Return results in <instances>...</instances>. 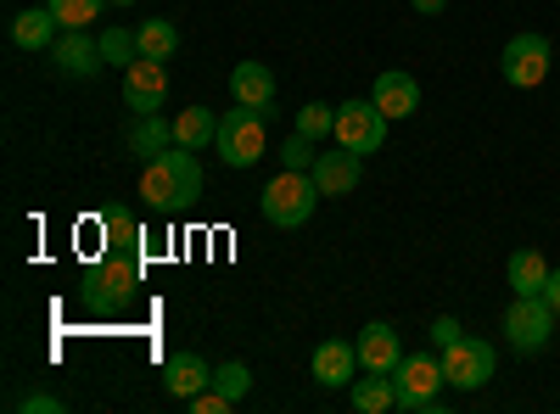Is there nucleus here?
<instances>
[{
  "label": "nucleus",
  "mask_w": 560,
  "mask_h": 414,
  "mask_svg": "<svg viewBox=\"0 0 560 414\" xmlns=\"http://www.w3.org/2000/svg\"><path fill=\"white\" fill-rule=\"evenodd\" d=\"M135 191H140V202H147L152 213H163V218L191 213L202 202V163H197V152L168 146V152L147 157V163H140Z\"/></svg>",
  "instance_id": "nucleus-1"
},
{
  "label": "nucleus",
  "mask_w": 560,
  "mask_h": 414,
  "mask_svg": "<svg viewBox=\"0 0 560 414\" xmlns=\"http://www.w3.org/2000/svg\"><path fill=\"white\" fill-rule=\"evenodd\" d=\"M140 281H147V263L140 252H124V247H102V258L84 269L79 281V297L90 314H118L140 297Z\"/></svg>",
  "instance_id": "nucleus-2"
},
{
  "label": "nucleus",
  "mask_w": 560,
  "mask_h": 414,
  "mask_svg": "<svg viewBox=\"0 0 560 414\" xmlns=\"http://www.w3.org/2000/svg\"><path fill=\"white\" fill-rule=\"evenodd\" d=\"M393 387H398V409L404 414H443V353H404L398 370H393Z\"/></svg>",
  "instance_id": "nucleus-3"
},
{
  "label": "nucleus",
  "mask_w": 560,
  "mask_h": 414,
  "mask_svg": "<svg viewBox=\"0 0 560 414\" xmlns=\"http://www.w3.org/2000/svg\"><path fill=\"white\" fill-rule=\"evenodd\" d=\"M264 123H269V113L236 102V107L219 118V141H213V152H219L230 168H258V157H269V134H264Z\"/></svg>",
  "instance_id": "nucleus-4"
},
{
  "label": "nucleus",
  "mask_w": 560,
  "mask_h": 414,
  "mask_svg": "<svg viewBox=\"0 0 560 414\" xmlns=\"http://www.w3.org/2000/svg\"><path fill=\"white\" fill-rule=\"evenodd\" d=\"M258 208H264V218H269V224H280V229L308 224V218H314V208H319V186H314V174L280 168V174L269 179V186H264Z\"/></svg>",
  "instance_id": "nucleus-5"
},
{
  "label": "nucleus",
  "mask_w": 560,
  "mask_h": 414,
  "mask_svg": "<svg viewBox=\"0 0 560 414\" xmlns=\"http://www.w3.org/2000/svg\"><path fill=\"white\" fill-rule=\"evenodd\" d=\"M555 319H560V314H555L544 297H516V303L504 308V342L516 347L522 358H527V353H544V347L555 342Z\"/></svg>",
  "instance_id": "nucleus-6"
},
{
  "label": "nucleus",
  "mask_w": 560,
  "mask_h": 414,
  "mask_svg": "<svg viewBox=\"0 0 560 414\" xmlns=\"http://www.w3.org/2000/svg\"><path fill=\"white\" fill-rule=\"evenodd\" d=\"M549 39L544 34H510L504 39V51H499V73L504 84H516V90H538L549 79Z\"/></svg>",
  "instance_id": "nucleus-7"
},
{
  "label": "nucleus",
  "mask_w": 560,
  "mask_h": 414,
  "mask_svg": "<svg viewBox=\"0 0 560 414\" xmlns=\"http://www.w3.org/2000/svg\"><path fill=\"white\" fill-rule=\"evenodd\" d=\"M493 364H499V353H493V342H482V336H459L454 347H443V376H448V387H459V392H482V387L493 381Z\"/></svg>",
  "instance_id": "nucleus-8"
},
{
  "label": "nucleus",
  "mask_w": 560,
  "mask_h": 414,
  "mask_svg": "<svg viewBox=\"0 0 560 414\" xmlns=\"http://www.w3.org/2000/svg\"><path fill=\"white\" fill-rule=\"evenodd\" d=\"M387 113L376 107V102H348V107H337V146H348V152H359V157H370V152H382L387 146Z\"/></svg>",
  "instance_id": "nucleus-9"
},
{
  "label": "nucleus",
  "mask_w": 560,
  "mask_h": 414,
  "mask_svg": "<svg viewBox=\"0 0 560 414\" xmlns=\"http://www.w3.org/2000/svg\"><path fill=\"white\" fill-rule=\"evenodd\" d=\"M124 102L135 107V118H140V113H158V107L168 102V62L135 57V62L124 68Z\"/></svg>",
  "instance_id": "nucleus-10"
},
{
  "label": "nucleus",
  "mask_w": 560,
  "mask_h": 414,
  "mask_svg": "<svg viewBox=\"0 0 560 414\" xmlns=\"http://www.w3.org/2000/svg\"><path fill=\"white\" fill-rule=\"evenodd\" d=\"M51 57H57V73L62 79H96L107 68L102 34H84V28H62V39L51 45Z\"/></svg>",
  "instance_id": "nucleus-11"
},
{
  "label": "nucleus",
  "mask_w": 560,
  "mask_h": 414,
  "mask_svg": "<svg viewBox=\"0 0 560 414\" xmlns=\"http://www.w3.org/2000/svg\"><path fill=\"white\" fill-rule=\"evenodd\" d=\"M308 174H314L319 197H348V191H359V179H364V157L337 146V152H319Z\"/></svg>",
  "instance_id": "nucleus-12"
},
{
  "label": "nucleus",
  "mask_w": 560,
  "mask_h": 414,
  "mask_svg": "<svg viewBox=\"0 0 560 414\" xmlns=\"http://www.w3.org/2000/svg\"><path fill=\"white\" fill-rule=\"evenodd\" d=\"M370 102H376L393 123L398 118H415L420 113V84H415V73L387 68V73H376V84H370Z\"/></svg>",
  "instance_id": "nucleus-13"
},
{
  "label": "nucleus",
  "mask_w": 560,
  "mask_h": 414,
  "mask_svg": "<svg viewBox=\"0 0 560 414\" xmlns=\"http://www.w3.org/2000/svg\"><path fill=\"white\" fill-rule=\"evenodd\" d=\"M353 370H364L353 342L331 336V342H319V347H314V381H319V387H353V381H359Z\"/></svg>",
  "instance_id": "nucleus-14"
},
{
  "label": "nucleus",
  "mask_w": 560,
  "mask_h": 414,
  "mask_svg": "<svg viewBox=\"0 0 560 414\" xmlns=\"http://www.w3.org/2000/svg\"><path fill=\"white\" fill-rule=\"evenodd\" d=\"M359 364H364V370H398V358H404V342H398V331L387 326V319H370V326L359 331Z\"/></svg>",
  "instance_id": "nucleus-15"
},
{
  "label": "nucleus",
  "mask_w": 560,
  "mask_h": 414,
  "mask_svg": "<svg viewBox=\"0 0 560 414\" xmlns=\"http://www.w3.org/2000/svg\"><path fill=\"white\" fill-rule=\"evenodd\" d=\"M163 387H168V398L191 403L202 387H213V364H208L202 353H174V358L163 364Z\"/></svg>",
  "instance_id": "nucleus-16"
},
{
  "label": "nucleus",
  "mask_w": 560,
  "mask_h": 414,
  "mask_svg": "<svg viewBox=\"0 0 560 414\" xmlns=\"http://www.w3.org/2000/svg\"><path fill=\"white\" fill-rule=\"evenodd\" d=\"M57 39H62V23H57L51 7H28V12L12 17V45L18 51H51Z\"/></svg>",
  "instance_id": "nucleus-17"
},
{
  "label": "nucleus",
  "mask_w": 560,
  "mask_h": 414,
  "mask_svg": "<svg viewBox=\"0 0 560 414\" xmlns=\"http://www.w3.org/2000/svg\"><path fill=\"white\" fill-rule=\"evenodd\" d=\"M230 96H236L242 107L275 113V73L264 62H236V73H230Z\"/></svg>",
  "instance_id": "nucleus-18"
},
{
  "label": "nucleus",
  "mask_w": 560,
  "mask_h": 414,
  "mask_svg": "<svg viewBox=\"0 0 560 414\" xmlns=\"http://www.w3.org/2000/svg\"><path fill=\"white\" fill-rule=\"evenodd\" d=\"M168 146H174V118L163 123L158 113H140V118L129 123V134H124V152L140 157V163L158 157V152H168Z\"/></svg>",
  "instance_id": "nucleus-19"
},
{
  "label": "nucleus",
  "mask_w": 560,
  "mask_h": 414,
  "mask_svg": "<svg viewBox=\"0 0 560 414\" xmlns=\"http://www.w3.org/2000/svg\"><path fill=\"white\" fill-rule=\"evenodd\" d=\"M504 281H510V292H516V297H544V286H549V263H544V252L516 247V252H510V263H504Z\"/></svg>",
  "instance_id": "nucleus-20"
},
{
  "label": "nucleus",
  "mask_w": 560,
  "mask_h": 414,
  "mask_svg": "<svg viewBox=\"0 0 560 414\" xmlns=\"http://www.w3.org/2000/svg\"><path fill=\"white\" fill-rule=\"evenodd\" d=\"M348 403H353L359 414H387V409H398V387H393L387 370H370V376H359V381L348 387Z\"/></svg>",
  "instance_id": "nucleus-21"
},
{
  "label": "nucleus",
  "mask_w": 560,
  "mask_h": 414,
  "mask_svg": "<svg viewBox=\"0 0 560 414\" xmlns=\"http://www.w3.org/2000/svg\"><path fill=\"white\" fill-rule=\"evenodd\" d=\"M219 141V118L208 113V107H185L179 118H174V146H185V152H208Z\"/></svg>",
  "instance_id": "nucleus-22"
},
{
  "label": "nucleus",
  "mask_w": 560,
  "mask_h": 414,
  "mask_svg": "<svg viewBox=\"0 0 560 414\" xmlns=\"http://www.w3.org/2000/svg\"><path fill=\"white\" fill-rule=\"evenodd\" d=\"M179 51V28L168 17H147L140 23V57H152V62H168Z\"/></svg>",
  "instance_id": "nucleus-23"
},
{
  "label": "nucleus",
  "mask_w": 560,
  "mask_h": 414,
  "mask_svg": "<svg viewBox=\"0 0 560 414\" xmlns=\"http://www.w3.org/2000/svg\"><path fill=\"white\" fill-rule=\"evenodd\" d=\"M102 57L107 68H129L140 57V28H102Z\"/></svg>",
  "instance_id": "nucleus-24"
},
{
  "label": "nucleus",
  "mask_w": 560,
  "mask_h": 414,
  "mask_svg": "<svg viewBox=\"0 0 560 414\" xmlns=\"http://www.w3.org/2000/svg\"><path fill=\"white\" fill-rule=\"evenodd\" d=\"M45 7L57 12V23L62 28H90L102 12H107V0H45Z\"/></svg>",
  "instance_id": "nucleus-25"
},
{
  "label": "nucleus",
  "mask_w": 560,
  "mask_h": 414,
  "mask_svg": "<svg viewBox=\"0 0 560 414\" xmlns=\"http://www.w3.org/2000/svg\"><path fill=\"white\" fill-rule=\"evenodd\" d=\"M298 134H303V141H325V134H337V107L331 102H308L298 113Z\"/></svg>",
  "instance_id": "nucleus-26"
},
{
  "label": "nucleus",
  "mask_w": 560,
  "mask_h": 414,
  "mask_svg": "<svg viewBox=\"0 0 560 414\" xmlns=\"http://www.w3.org/2000/svg\"><path fill=\"white\" fill-rule=\"evenodd\" d=\"M213 387H219L224 398H236V403H242V398L253 392V370H247L242 358H230V364H219V370H213Z\"/></svg>",
  "instance_id": "nucleus-27"
},
{
  "label": "nucleus",
  "mask_w": 560,
  "mask_h": 414,
  "mask_svg": "<svg viewBox=\"0 0 560 414\" xmlns=\"http://www.w3.org/2000/svg\"><path fill=\"white\" fill-rule=\"evenodd\" d=\"M314 157H319V152H314V141H303V134H292V141L280 146V168H298V174H308V168H314Z\"/></svg>",
  "instance_id": "nucleus-28"
},
{
  "label": "nucleus",
  "mask_w": 560,
  "mask_h": 414,
  "mask_svg": "<svg viewBox=\"0 0 560 414\" xmlns=\"http://www.w3.org/2000/svg\"><path fill=\"white\" fill-rule=\"evenodd\" d=\"M18 409H23V414H68V398L34 387V392H23V398H18Z\"/></svg>",
  "instance_id": "nucleus-29"
},
{
  "label": "nucleus",
  "mask_w": 560,
  "mask_h": 414,
  "mask_svg": "<svg viewBox=\"0 0 560 414\" xmlns=\"http://www.w3.org/2000/svg\"><path fill=\"white\" fill-rule=\"evenodd\" d=\"M427 336H432V347L443 353V347H454V342L465 336V326H459V319H454V314H438V319H432V331H427Z\"/></svg>",
  "instance_id": "nucleus-30"
},
{
  "label": "nucleus",
  "mask_w": 560,
  "mask_h": 414,
  "mask_svg": "<svg viewBox=\"0 0 560 414\" xmlns=\"http://www.w3.org/2000/svg\"><path fill=\"white\" fill-rule=\"evenodd\" d=\"M191 409H197V414H230V409H236V398H224L219 387H202V392L191 398Z\"/></svg>",
  "instance_id": "nucleus-31"
},
{
  "label": "nucleus",
  "mask_w": 560,
  "mask_h": 414,
  "mask_svg": "<svg viewBox=\"0 0 560 414\" xmlns=\"http://www.w3.org/2000/svg\"><path fill=\"white\" fill-rule=\"evenodd\" d=\"M544 303L560 314V269H549V286H544Z\"/></svg>",
  "instance_id": "nucleus-32"
},
{
  "label": "nucleus",
  "mask_w": 560,
  "mask_h": 414,
  "mask_svg": "<svg viewBox=\"0 0 560 414\" xmlns=\"http://www.w3.org/2000/svg\"><path fill=\"white\" fill-rule=\"evenodd\" d=\"M409 7H415V12H420V17H438V12H443V7H448V0H409Z\"/></svg>",
  "instance_id": "nucleus-33"
},
{
  "label": "nucleus",
  "mask_w": 560,
  "mask_h": 414,
  "mask_svg": "<svg viewBox=\"0 0 560 414\" xmlns=\"http://www.w3.org/2000/svg\"><path fill=\"white\" fill-rule=\"evenodd\" d=\"M107 7H135V0H107Z\"/></svg>",
  "instance_id": "nucleus-34"
}]
</instances>
